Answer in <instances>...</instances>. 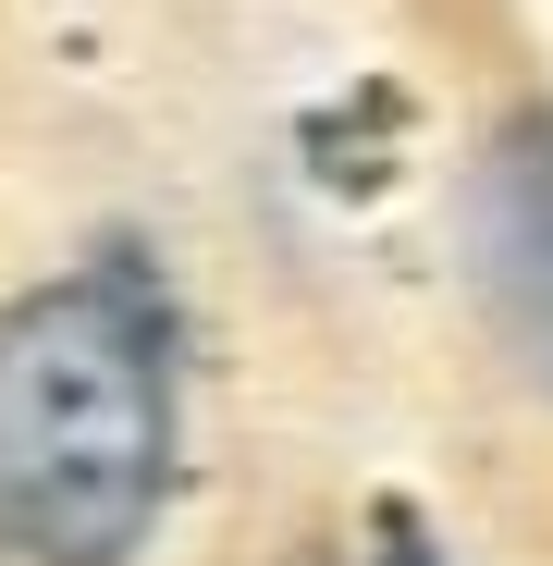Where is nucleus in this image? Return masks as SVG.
Returning a JSON list of instances; mask_svg holds the SVG:
<instances>
[{
	"instance_id": "1",
	"label": "nucleus",
	"mask_w": 553,
	"mask_h": 566,
	"mask_svg": "<svg viewBox=\"0 0 553 566\" xmlns=\"http://www.w3.org/2000/svg\"><path fill=\"white\" fill-rule=\"evenodd\" d=\"M172 505V345L124 271H74L0 321V542L124 566Z\"/></svg>"
},
{
	"instance_id": "2",
	"label": "nucleus",
	"mask_w": 553,
	"mask_h": 566,
	"mask_svg": "<svg viewBox=\"0 0 553 566\" xmlns=\"http://www.w3.org/2000/svg\"><path fill=\"white\" fill-rule=\"evenodd\" d=\"M468 234H480V296H492L517 369L553 395V112H517L492 136Z\"/></svg>"
}]
</instances>
